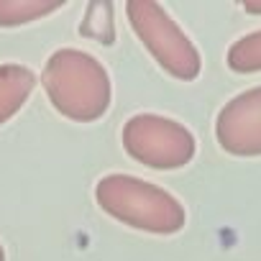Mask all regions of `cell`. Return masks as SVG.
<instances>
[{
  "mask_svg": "<svg viewBox=\"0 0 261 261\" xmlns=\"http://www.w3.org/2000/svg\"><path fill=\"white\" fill-rule=\"evenodd\" d=\"M41 82L54 110L69 120L92 123L110 108V77L87 51L57 49L44 64Z\"/></svg>",
  "mask_w": 261,
  "mask_h": 261,
  "instance_id": "1",
  "label": "cell"
},
{
  "mask_svg": "<svg viewBox=\"0 0 261 261\" xmlns=\"http://www.w3.org/2000/svg\"><path fill=\"white\" fill-rule=\"evenodd\" d=\"M95 200L123 225L156 236L179 233L187 223L185 205L172 192L134 174H105L95 185Z\"/></svg>",
  "mask_w": 261,
  "mask_h": 261,
  "instance_id": "2",
  "label": "cell"
},
{
  "mask_svg": "<svg viewBox=\"0 0 261 261\" xmlns=\"http://www.w3.org/2000/svg\"><path fill=\"white\" fill-rule=\"evenodd\" d=\"M128 23L149 49L156 64L177 80H195L202 69V59L190 36L177 26V21L151 0H128L125 3Z\"/></svg>",
  "mask_w": 261,
  "mask_h": 261,
  "instance_id": "3",
  "label": "cell"
},
{
  "mask_svg": "<svg viewBox=\"0 0 261 261\" xmlns=\"http://www.w3.org/2000/svg\"><path fill=\"white\" fill-rule=\"evenodd\" d=\"M123 149L151 169H179L192 162L197 144L182 123L156 113H139L123 125Z\"/></svg>",
  "mask_w": 261,
  "mask_h": 261,
  "instance_id": "4",
  "label": "cell"
},
{
  "mask_svg": "<svg viewBox=\"0 0 261 261\" xmlns=\"http://www.w3.org/2000/svg\"><path fill=\"white\" fill-rule=\"evenodd\" d=\"M215 139L233 156H261V87H251L220 108Z\"/></svg>",
  "mask_w": 261,
  "mask_h": 261,
  "instance_id": "5",
  "label": "cell"
},
{
  "mask_svg": "<svg viewBox=\"0 0 261 261\" xmlns=\"http://www.w3.org/2000/svg\"><path fill=\"white\" fill-rule=\"evenodd\" d=\"M36 74L23 64H0V125L8 123L31 97Z\"/></svg>",
  "mask_w": 261,
  "mask_h": 261,
  "instance_id": "6",
  "label": "cell"
},
{
  "mask_svg": "<svg viewBox=\"0 0 261 261\" xmlns=\"http://www.w3.org/2000/svg\"><path fill=\"white\" fill-rule=\"evenodd\" d=\"M64 8V0H0V26L13 29Z\"/></svg>",
  "mask_w": 261,
  "mask_h": 261,
  "instance_id": "7",
  "label": "cell"
},
{
  "mask_svg": "<svg viewBox=\"0 0 261 261\" xmlns=\"http://www.w3.org/2000/svg\"><path fill=\"white\" fill-rule=\"evenodd\" d=\"M228 67L238 74H251V72H261V31L246 34L241 36L225 57Z\"/></svg>",
  "mask_w": 261,
  "mask_h": 261,
  "instance_id": "8",
  "label": "cell"
},
{
  "mask_svg": "<svg viewBox=\"0 0 261 261\" xmlns=\"http://www.w3.org/2000/svg\"><path fill=\"white\" fill-rule=\"evenodd\" d=\"M82 36H90L100 44H113L115 29H113V6L110 3H90L87 16L80 26Z\"/></svg>",
  "mask_w": 261,
  "mask_h": 261,
  "instance_id": "9",
  "label": "cell"
},
{
  "mask_svg": "<svg viewBox=\"0 0 261 261\" xmlns=\"http://www.w3.org/2000/svg\"><path fill=\"white\" fill-rule=\"evenodd\" d=\"M243 8H246L248 13H261V6H258V3H243Z\"/></svg>",
  "mask_w": 261,
  "mask_h": 261,
  "instance_id": "10",
  "label": "cell"
},
{
  "mask_svg": "<svg viewBox=\"0 0 261 261\" xmlns=\"http://www.w3.org/2000/svg\"><path fill=\"white\" fill-rule=\"evenodd\" d=\"M0 261H6V248H3V243H0Z\"/></svg>",
  "mask_w": 261,
  "mask_h": 261,
  "instance_id": "11",
  "label": "cell"
}]
</instances>
